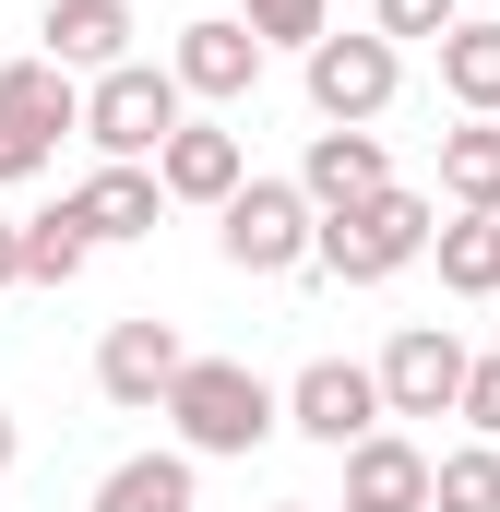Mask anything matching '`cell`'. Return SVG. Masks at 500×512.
<instances>
[{"mask_svg":"<svg viewBox=\"0 0 500 512\" xmlns=\"http://www.w3.org/2000/svg\"><path fill=\"white\" fill-rule=\"evenodd\" d=\"M167 429H179V453L191 465H239V453H262L286 417H274V382L250 370V358H191L179 382H167V405H155Z\"/></svg>","mask_w":500,"mask_h":512,"instance_id":"obj_1","label":"cell"},{"mask_svg":"<svg viewBox=\"0 0 500 512\" xmlns=\"http://www.w3.org/2000/svg\"><path fill=\"white\" fill-rule=\"evenodd\" d=\"M429 227H441V203L393 179V191H370V203H346V215H310V262H322L334 286H381V274L429 262Z\"/></svg>","mask_w":500,"mask_h":512,"instance_id":"obj_2","label":"cell"},{"mask_svg":"<svg viewBox=\"0 0 500 512\" xmlns=\"http://www.w3.org/2000/svg\"><path fill=\"white\" fill-rule=\"evenodd\" d=\"M179 120H191V96L167 84V60H120V72L84 84V143H96L108 167H155V143Z\"/></svg>","mask_w":500,"mask_h":512,"instance_id":"obj_3","label":"cell"},{"mask_svg":"<svg viewBox=\"0 0 500 512\" xmlns=\"http://www.w3.org/2000/svg\"><path fill=\"white\" fill-rule=\"evenodd\" d=\"M60 131H84V84L60 60H0V191L12 179H48Z\"/></svg>","mask_w":500,"mask_h":512,"instance_id":"obj_4","label":"cell"},{"mask_svg":"<svg viewBox=\"0 0 500 512\" xmlns=\"http://www.w3.org/2000/svg\"><path fill=\"white\" fill-rule=\"evenodd\" d=\"M298 84H310L322 131H370L405 96V48H381V36H310L298 48Z\"/></svg>","mask_w":500,"mask_h":512,"instance_id":"obj_5","label":"cell"},{"mask_svg":"<svg viewBox=\"0 0 500 512\" xmlns=\"http://www.w3.org/2000/svg\"><path fill=\"white\" fill-rule=\"evenodd\" d=\"M215 251L239 262V274H298V262H310V203H298V179H262V167H250L239 191L215 203Z\"/></svg>","mask_w":500,"mask_h":512,"instance_id":"obj_6","label":"cell"},{"mask_svg":"<svg viewBox=\"0 0 500 512\" xmlns=\"http://www.w3.org/2000/svg\"><path fill=\"white\" fill-rule=\"evenodd\" d=\"M274 417H286L298 441H322V453H358V441L381 429V382L358 370V358H310L298 382L274 393Z\"/></svg>","mask_w":500,"mask_h":512,"instance_id":"obj_7","label":"cell"},{"mask_svg":"<svg viewBox=\"0 0 500 512\" xmlns=\"http://www.w3.org/2000/svg\"><path fill=\"white\" fill-rule=\"evenodd\" d=\"M370 382H381V417H453V393H465V334H453V322H405L370 358Z\"/></svg>","mask_w":500,"mask_h":512,"instance_id":"obj_8","label":"cell"},{"mask_svg":"<svg viewBox=\"0 0 500 512\" xmlns=\"http://www.w3.org/2000/svg\"><path fill=\"white\" fill-rule=\"evenodd\" d=\"M167 84H179V96H203V108H239L250 84H262V36H250L239 12H191V24H179V48H167Z\"/></svg>","mask_w":500,"mask_h":512,"instance_id":"obj_9","label":"cell"},{"mask_svg":"<svg viewBox=\"0 0 500 512\" xmlns=\"http://www.w3.org/2000/svg\"><path fill=\"white\" fill-rule=\"evenodd\" d=\"M179 370H191V346H179V322H155V310L108 322V346H96V393H108V405H131V417H155Z\"/></svg>","mask_w":500,"mask_h":512,"instance_id":"obj_10","label":"cell"},{"mask_svg":"<svg viewBox=\"0 0 500 512\" xmlns=\"http://www.w3.org/2000/svg\"><path fill=\"white\" fill-rule=\"evenodd\" d=\"M239 179H250V143L227 120H179L167 143H155V191H167V203H203V215H215Z\"/></svg>","mask_w":500,"mask_h":512,"instance_id":"obj_11","label":"cell"},{"mask_svg":"<svg viewBox=\"0 0 500 512\" xmlns=\"http://www.w3.org/2000/svg\"><path fill=\"white\" fill-rule=\"evenodd\" d=\"M370 191H393L381 131H310V155H298V203H310V215H346V203H370Z\"/></svg>","mask_w":500,"mask_h":512,"instance_id":"obj_12","label":"cell"},{"mask_svg":"<svg viewBox=\"0 0 500 512\" xmlns=\"http://www.w3.org/2000/svg\"><path fill=\"white\" fill-rule=\"evenodd\" d=\"M36 36H48L36 60H60L72 84H96V72H120V60H131V0H48Z\"/></svg>","mask_w":500,"mask_h":512,"instance_id":"obj_13","label":"cell"},{"mask_svg":"<svg viewBox=\"0 0 500 512\" xmlns=\"http://www.w3.org/2000/svg\"><path fill=\"white\" fill-rule=\"evenodd\" d=\"M346 512H429V453L405 429H370L346 453Z\"/></svg>","mask_w":500,"mask_h":512,"instance_id":"obj_14","label":"cell"},{"mask_svg":"<svg viewBox=\"0 0 500 512\" xmlns=\"http://www.w3.org/2000/svg\"><path fill=\"white\" fill-rule=\"evenodd\" d=\"M72 215H84V239L108 251V239H155L167 191H155V167H96V179L72 191Z\"/></svg>","mask_w":500,"mask_h":512,"instance_id":"obj_15","label":"cell"},{"mask_svg":"<svg viewBox=\"0 0 500 512\" xmlns=\"http://www.w3.org/2000/svg\"><path fill=\"white\" fill-rule=\"evenodd\" d=\"M441 96H453L465 120H500V12H465V24L441 36Z\"/></svg>","mask_w":500,"mask_h":512,"instance_id":"obj_16","label":"cell"},{"mask_svg":"<svg viewBox=\"0 0 500 512\" xmlns=\"http://www.w3.org/2000/svg\"><path fill=\"white\" fill-rule=\"evenodd\" d=\"M12 251H24V286H72L96 239H84V215H72V191L60 203H36V215H12Z\"/></svg>","mask_w":500,"mask_h":512,"instance_id":"obj_17","label":"cell"},{"mask_svg":"<svg viewBox=\"0 0 500 512\" xmlns=\"http://www.w3.org/2000/svg\"><path fill=\"white\" fill-rule=\"evenodd\" d=\"M441 203L453 215H500V120L441 131Z\"/></svg>","mask_w":500,"mask_h":512,"instance_id":"obj_18","label":"cell"},{"mask_svg":"<svg viewBox=\"0 0 500 512\" xmlns=\"http://www.w3.org/2000/svg\"><path fill=\"white\" fill-rule=\"evenodd\" d=\"M96 512H191V453H131L96 477Z\"/></svg>","mask_w":500,"mask_h":512,"instance_id":"obj_19","label":"cell"},{"mask_svg":"<svg viewBox=\"0 0 500 512\" xmlns=\"http://www.w3.org/2000/svg\"><path fill=\"white\" fill-rule=\"evenodd\" d=\"M429 251H441V286H453V298H500V215L429 227Z\"/></svg>","mask_w":500,"mask_h":512,"instance_id":"obj_20","label":"cell"},{"mask_svg":"<svg viewBox=\"0 0 500 512\" xmlns=\"http://www.w3.org/2000/svg\"><path fill=\"white\" fill-rule=\"evenodd\" d=\"M429 512H500V441L429 453Z\"/></svg>","mask_w":500,"mask_h":512,"instance_id":"obj_21","label":"cell"},{"mask_svg":"<svg viewBox=\"0 0 500 512\" xmlns=\"http://www.w3.org/2000/svg\"><path fill=\"white\" fill-rule=\"evenodd\" d=\"M262 48H310V36H334V0H250L239 12Z\"/></svg>","mask_w":500,"mask_h":512,"instance_id":"obj_22","label":"cell"},{"mask_svg":"<svg viewBox=\"0 0 500 512\" xmlns=\"http://www.w3.org/2000/svg\"><path fill=\"white\" fill-rule=\"evenodd\" d=\"M453 24H465V0H370V36H381V48H405V36H429V48H441Z\"/></svg>","mask_w":500,"mask_h":512,"instance_id":"obj_23","label":"cell"},{"mask_svg":"<svg viewBox=\"0 0 500 512\" xmlns=\"http://www.w3.org/2000/svg\"><path fill=\"white\" fill-rule=\"evenodd\" d=\"M453 417H465L477 441H500V358H465V393H453Z\"/></svg>","mask_w":500,"mask_h":512,"instance_id":"obj_24","label":"cell"},{"mask_svg":"<svg viewBox=\"0 0 500 512\" xmlns=\"http://www.w3.org/2000/svg\"><path fill=\"white\" fill-rule=\"evenodd\" d=\"M12 465H24V429H12V405H0V477H12Z\"/></svg>","mask_w":500,"mask_h":512,"instance_id":"obj_25","label":"cell"},{"mask_svg":"<svg viewBox=\"0 0 500 512\" xmlns=\"http://www.w3.org/2000/svg\"><path fill=\"white\" fill-rule=\"evenodd\" d=\"M0 286H24V251H12V215H0Z\"/></svg>","mask_w":500,"mask_h":512,"instance_id":"obj_26","label":"cell"},{"mask_svg":"<svg viewBox=\"0 0 500 512\" xmlns=\"http://www.w3.org/2000/svg\"><path fill=\"white\" fill-rule=\"evenodd\" d=\"M274 512H322V501H274Z\"/></svg>","mask_w":500,"mask_h":512,"instance_id":"obj_27","label":"cell"},{"mask_svg":"<svg viewBox=\"0 0 500 512\" xmlns=\"http://www.w3.org/2000/svg\"><path fill=\"white\" fill-rule=\"evenodd\" d=\"M191 12H215V0H191Z\"/></svg>","mask_w":500,"mask_h":512,"instance_id":"obj_28","label":"cell"}]
</instances>
